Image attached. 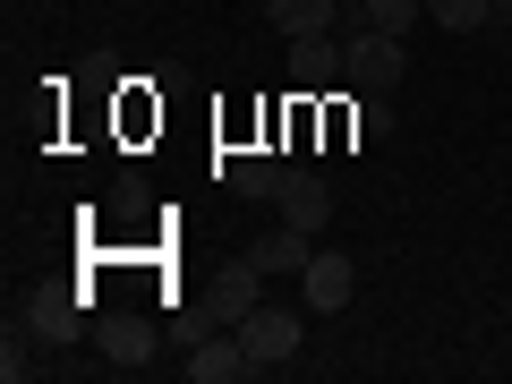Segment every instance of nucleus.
<instances>
[{
  "mask_svg": "<svg viewBox=\"0 0 512 384\" xmlns=\"http://www.w3.org/2000/svg\"><path fill=\"white\" fill-rule=\"evenodd\" d=\"M342 77H350V94L402 86V35H384V26H350V35H342Z\"/></svg>",
  "mask_w": 512,
  "mask_h": 384,
  "instance_id": "f257e3e1",
  "label": "nucleus"
},
{
  "mask_svg": "<svg viewBox=\"0 0 512 384\" xmlns=\"http://www.w3.org/2000/svg\"><path fill=\"white\" fill-rule=\"evenodd\" d=\"M299 333H308V316H299V308H274V299H256V308L239 316V342H248V359H256V367L299 359Z\"/></svg>",
  "mask_w": 512,
  "mask_h": 384,
  "instance_id": "f03ea898",
  "label": "nucleus"
},
{
  "mask_svg": "<svg viewBox=\"0 0 512 384\" xmlns=\"http://www.w3.org/2000/svg\"><path fill=\"white\" fill-rule=\"evenodd\" d=\"M350 282H359V265H350L342 248H316V256H308V274H299L308 316H342V308H350Z\"/></svg>",
  "mask_w": 512,
  "mask_h": 384,
  "instance_id": "7ed1b4c3",
  "label": "nucleus"
},
{
  "mask_svg": "<svg viewBox=\"0 0 512 384\" xmlns=\"http://www.w3.org/2000/svg\"><path fill=\"white\" fill-rule=\"evenodd\" d=\"M274 214H282V222H299V231H316V222H333V188L316 180V171H282Z\"/></svg>",
  "mask_w": 512,
  "mask_h": 384,
  "instance_id": "20e7f679",
  "label": "nucleus"
},
{
  "mask_svg": "<svg viewBox=\"0 0 512 384\" xmlns=\"http://www.w3.org/2000/svg\"><path fill=\"white\" fill-rule=\"evenodd\" d=\"M256 274H308V256H316V231H299V222H274V231L256 239Z\"/></svg>",
  "mask_w": 512,
  "mask_h": 384,
  "instance_id": "39448f33",
  "label": "nucleus"
},
{
  "mask_svg": "<svg viewBox=\"0 0 512 384\" xmlns=\"http://www.w3.org/2000/svg\"><path fill=\"white\" fill-rule=\"evenodd\" d=\"M188 376H197V384H231V376H256V359H248V342H239V325L222 333V342H197V350H188Z\"/></svg>",
  "mask_w": 512,
  "mask_h": 384,
  "instance_id": "423d86ee",
  "label": "nucleus"
},
{
  "mask_svg": "<svg viewBox=\"0 0 512 384\" xmlns=\"http://www.w3.org/2000/svg\"><path fill=\"white\" fill-rule=\"evenodd\" d=\"M256 282H265V274H256V256H231V265L214 274V316H222V325H239V316H248L256 299H265Z\"/></svg>",
  "mask_w": 512,
  "mask_h": 384,
  "instance_id": "0eeeda50",
  "label": "nucleus"
},
{
  "mask_svg": "<svg viewBox=\"0 0 512 384\" xmlns=\"http://www.w3.org/2000/svg\"><path fill=\"white\" fill-rule=\"evenodd\" d=\"M222 188H231V197H274L282 188V163L265 146H239L231 163H222Z\"/></svg>",
  "mask_w": 512,
  "mask_h": 384,
  "instance_id": "6e6552de",
  "label": "nucleus"
},
{
  "mask_svg": "<svg viewBox=\"0 0 512 384\" xmlns=\"http://www.w3.org/2000/svg\"><path fill=\"white\" fill-rule=\"evenodd\" d=\"M265 18L282 26V43H299V35H333L342 0H265Z\"/></svg>",
  "mask_w": 512,
  "mask_h": 384,
  "instance_id": "1a4fd4ad",
  "label": "nucleus"
},
{
  "mask_svg": "<svg viewBox=\"0 0 512 384\" xmlns=\"http://www.w3.org/2000/svg\"><path fill=\"white\" fill-rule=\"evenodd\" d=\"M26 325H35L43 342H77V333H86V316H77V291H35Z\"/></svg>",
  "mask_w": 512,
  "mask_h": 384,
  "instance_id": "9d476101",
  "label": "nucleus"
},
{
  "mask_svg": "<svg viewBox=\"0 0 512 384\" xmlns=\"http://www.w3.org/2000/svg\"><path fill=\"white\" fill-rule=\"evenodd\" d=\"M291 77L299 86H333V77H342V43L333 35H299L291 43Z\"/></svg>",
  "mask_w": 512,
  "mask_h": 384,
  "instance_id": "9b49d317",
  "label": "nucleus"
},
{
  "mask_svg": "<svg viewBox=\"0 0 512 384\" xmlns=\"http://www.w3.org/2000/svg\"><path fill=\"white\" fill-rule=\"evenodd\" d=\"M427 26H444V35H478V26H495V0H427Z\"/></svg>",
  "mask_w": 512,
  "mask_h": 384,
  "instance_id": "f8f14e48",
  "label": "nucleus"
},
{
  "mask_svg": "<svg viewBox=\"0 0 512 384\" xmlns=\"http://www.w3.org/2000/svg\"><path fill=\"white\" fill-rule=\"evenodd\" d=\"M103 350H111V367H146V350H154V333L137 325V316H120V325L103 333Z\"/></svg>",
  "mask_w": 512,
  "mask_h": 384,
  "instance_id": "ddd939ff",
  "label": "nucleus"
},
{
  "mask_svg": "<svg viewBox=\"0 0 512 384\" xmlns=\"http://www.w3.org/2000/svg\"><path fill=\"white\" fill-rule=\"evenodd\" d=\"M342 128H350V137H384V128H393V103H384V94H350Z\"/></svg>",
  "mask_w": 512,
  "mask_h": 384,
  "instance_id": "4468645a",
  "label": "nucleus"
},
{
  "mask_svg": "<svg viewBox=\"0 0 512 384\" xmlns=\"http://www.w3.org/2000/svg\"><path fill=\"white\" fill-rule=\"evenodd\" d=\"M367 26H384V35H410V26L427 18V0H359Z\"/></svg>",
  "mask_w": 512,
  "mask_h": 384,
  "instance_id": "2eb2a0df",
  "label": "nucleus"
},
{
  "mask_svg": "<svg viewBox=\"0 0 512 384\" xmlns=\"http://www.w3.org/2000/svg\"><path fill=\"white\" fill-rule=\"evenodd\" d=\"M0 376H9V384H26V376H35V350H26V333H18V325L0 333Z\"/></svg>",
  "mask_w": 512,
  "mask_h": 384,
  "instance_id": "dca6fc26",
  "label": "nucleus"
}]
</instances>
